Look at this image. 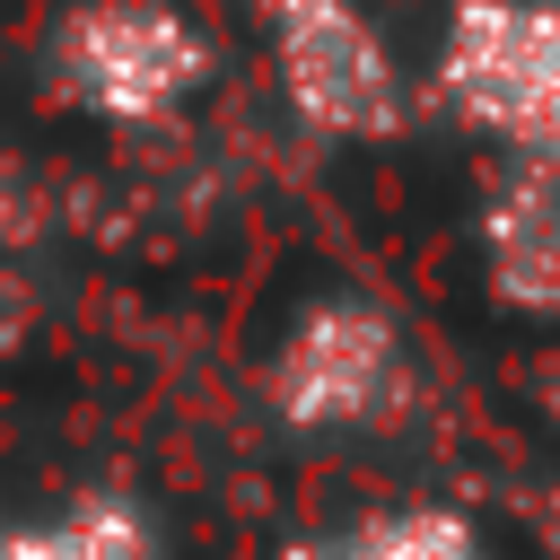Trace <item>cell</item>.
Instances as JSON below:
<instances>
[{
    "label": "cell",
    "mask_w": 560,
    "mask_h": 560,
    "mask_svg": "<svg viewBox=\"0 0 560 560\" xmlns=\"http://www.w3.org/2000/svg\"><path fill=\"white\" fill-rule=\"evenodd\" d=\"M210 70L219 44L184 0H61L44 18V88L96 131L175 122Z\"/></svg>",
    "instance_id": "cell-1"
},
{
    "label": "cell",
    "mask_w": 560,
    "mask_h": 560,
    "mask_svg": "<svg viewBox=\"0 0 560 560\" xmlns=\"http://www.w3.org/2000/svg\"><path fill=\"white\" fill-rule=\"evenodd\" d=\"M411 394V332L368 289H315L262 350V402L289 438H359L385 429Z\"/></svg>",
    "instance_id": "cell-2"
},
{
    "label": "cell",
    "mask_w": 560,
    "mask_h": 560,
    "mask_svg": "<svg viewBox=\"0 0 560 560\" xmlns=\"http://www.w3.org/2000/svg\"><path fill=\"white\" fill-rule=\"evenodd\" d=\"M438 96L516 149V166L560 175V0H455L438 35Z\"/></svg>",
    "instance_id": "cell-3"
},
{
    "label": "cell",
    "mask_w": 560,
    "mask_h": 560,
    "mask_svg": "<svg viewBox=\"0 0 560 560\" xmlns=\"http://www.w3.org/2000/svg\"><path fill=\"white\" fill-rule=\"evenodd\" d=\"M280 105L324 140H385L402 122V70L368 0H254Z\"/></svg>",
    "instance_id": "cell-4"
},
{
    "label": "cell",
    "mask_w": 560,
    "mask_h": 560,
    "mask_svg": "<svg viewBox=\"0 0 560 560\" xmlns=\"http://www.w3.org/2000/svg\"><path fill=\"white\" fill-rule=\"evenodd\" d=\"M472 254H481L490 306H508L525 324H560V175H542V166L499 175L481 192Z\"/></svg>",
    "instance_id": "cell-5"
},
{
    "label": "cell",
    "mask_w": 560,
    "mask_h": 560,
    "mask_svg": "<svg viewBox=\"0 0 560 560\" xmlns=\"http://www.w3.org/2000/svg\"><path fill=\"white\" fill-rule=\"evenodd\" d=\"M280 560H499L481 542V525L446 499H394V508H368L350 525H324V534H298Z\"/></svg>",
    "instance_id": "cell-6"
},
{
    "label": "cell",
    "mask_w": 560,
    "mask_h": 560,
    "mask_svg": "<svg viewBox=\"0 0 560 560\" xmlns=\"http://www.w3.org/2000/svg\"><path fill=\"white\" fill-rule=\"evenodd\" d=\"M0 560H166L158 516L122 490H79L44 516L0 525Z\"/></svg>",
    "instance_id": "cell-7"
},
{
    "label": "cell",
    "mask_w": 560,
    "mask_h": 560,
    "mask_svg": "<svg viewBox=\"0 0 560 560\" xmlns=\"http://www.w3.org/2000/svg\"><path fill=\"white\" fill-rule=\"evenodd\" d=\"M542 420H551V429H560V368H551V376H542Z\"/></svg>",
    "instance_id": "cell-8"
}]
</instances>
